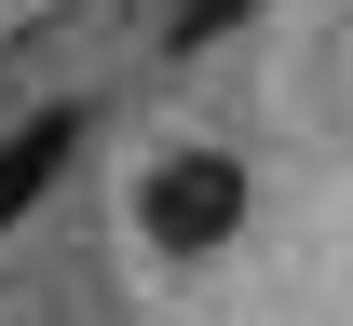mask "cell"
I'll return each mask as SVG.
<instances>
[{
    "label": "cell",
    "instance_id": "6da1fadb",
    "mask_svg": "<svg viewBox=\"0 0 353 326\" xmlns=\"http://www.w3.org/2000/svg\"><path fill=\"white\" fill-rule=\"evenodd\" d=\"M136 232H150V258H218L245 232V163L231 150H163L136 177Z\"/></svg>",
    "mask_w": 353,
    "mask_h": 326
},
{
    "label": "cell",
    "instance_id": "7a4b0ae2",
    "mask_svg": "<svg viewBox=\"0 0 353 326\" xmlns=\"http://www.w3.org/2000/svg\"><path fill=\"white\" fill-rule=\"evenodd\" d=\"M68 150H82V109H28V123L0 136V232L41 218V190L68 177Z\"/></svg>",
    "mask_w": 353,
    "mask_h": 326
},
{
    "label": "cell",
    "instance_id": "3957f363",
    "mask_svg": "<svg viewBox=\"0 0 353 326\" xmlns=\"http://www.w3.org/2000/svg\"><path fill=\"white\" fill-rule=\"evenodd\" d=\"M245 14H259V0H176V28H163V41H176V54H204V41H231Z\"/></svg>",
    "mask_w": 353,
    "mask_h": 326
}]
</instances>
